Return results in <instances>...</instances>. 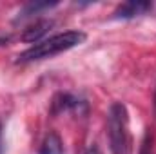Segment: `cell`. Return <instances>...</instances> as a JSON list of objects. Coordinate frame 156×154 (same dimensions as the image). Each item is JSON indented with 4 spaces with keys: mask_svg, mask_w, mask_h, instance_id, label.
<instances>
[{
    "mask_svg": "<svg viewBox=\"0 0 156 154\" xmlns=\"http://www.w3.org/2000/svg\"><path fill=\"white\" fill-rule=\"evenodd\" d=\"M151 9L149 2H142V0H133V2H125L115 11V16L118 18H133L138 15H144L145 11Z\"/></svg>",
    "mask_w": 156,
    "mask_h": 154,
    "instance_id": "cell-3",
    "label": "cell"
},
{
    "mask_svg": "<svg viewBox=\"0 0 156 154\" xmlns=\"http://www.w3.org/2000/svg\"><path fill=\"white\" fill-rule=\"evenodd\" d=\"M154 116H156V94H154Z\"/></svg>",
    "mask_w": 156,
    "mask_h": 154,
    "instance_id": "cell-11",
    "label": "cell"
},
{
    "mask_svg": "<svg viewBox=\"0 0 156 154\" xmlns=\"http://www.w3.org/2000/svg\"><path fill=\"white\" fill-rule=\"evenodd\" d=\"M83 42H85V33H82V31H66L62 35H55L51 38L33 45L31 49L24 51L18 56V62H33V60L49 58V56L64 53V51H67L71 47H76Z\"/></svg>",
    "mask_w": 156,
    "mask_h": 154,
    "instance_id": "cell-1",
    "label": "cell"
},
{
    "mask_svg": "<svg viewBox=\"0 0 156 154\" xmlns=\"http://www.w3.org/2000/svg\"><path fill=\"white\" fill-rule=\"evenodd\" d=\"M140 154H154L153 152V134H151L149 131L145 132V138H144V142H142Z\"/></svg>",
    "mask_w": 156,
    "mask_h": 154,
    "instance_id": "cell-7",
    "label": "cell"
},
{
    "mask_svg": "<svg viewBox=\"0 0 156 154\" xmlns=\"http://www.w3.org/2000/svg\"><path fill=\"white\" fill-rule=\"evenodd\" d=\"M40 154H64V147H62V140L58 138L56 132H49L42 143Z\"/></svg>",
    "mask_w": 156,
    "mask_h": 154,
    "instance_id": "cell-5",
    "label": "cell"
},
{
    "mask_svg": "<svg viewBox=\"0 0 156 154\" xmlns=\"http://www.w3.org/2000/svg\"><path fill=\"white\" fill-rule=\"evenodd\" d=\"M53 5H56V2H31L22 9V13H18V18L31 16V15L38 13L40 9H47V7H53Z\"/></svg>",
    "mask_w": 156,
    "mask_h": 154,
    "instance_id": "cell-6",
    "label": "cell"
},
{
    "mask_svg": "<svg viewBox=\"0 0 156 154\" xmlns=\"http://www.w3.org/2000/svg\"><path fill=\"white\" fill-rule=\"evenodd\" d=\"M53 27V22L51 20H37L35 24L27 26L22 33V40L24 42H37L40 37H44L49 29Z\"/></svg>",
    "mask_w": 156,
    "mask_h": 154,
    "instance_id": "cell-4",
    "label": "cell"
},
{
    "mask_svg": "<svg viewBox=\"0 0 156 154\" xmlns=\"http://www.w3.org/2000/svg\"><path fill=\"white\" fill-rule=\"evenodd\" d=\"M7 42H9V37H4V35L0 37V45H4V44H7Z\"/></svg>",
    "mask_w": 156,
    "mask_h": 154,
    "instance_id": "cell-10",
    "label": "cell"
},
{
    "mask_svg": "<svg viewBox=\"0 0 156 154\" xmlns=\"http://www.w3.org/2000/svg\"><path fill=\"white\" fill-rule=\"evenodd\" d=\"M0 154H4V136H2V123H0Z\"/></svg>",
    "mask_w": 156,
    "mask_h": 154,
    "instance_id": "cell-9",
    "label": "cell"
},
{
    "mask_svg": "<svg viewBox=\"0 0 156 154\" xmlns=\"http://www.w3.org/2000/svg\"><path fill=\"white\" fill-rule=\"evenodd\" d=\"M107 134L113 154H129L131 138H129V114L123 103L115 102L109 107L107 116Z\"/></svg>",
    "mask_w": 156,
    "mask_h": 154,
    "instance_id": "cell-2",
    "label": "cell"
},
{
    "mask_svg": "<svg viewBox=\"0 0 156 154\" xmlns=\"http://www.w3.org/2000/svg\"><path fill=\"white\" fill-rule=\"evenodd\" d=\"M85 154H102V152H100L98 145H96V143H93V145H91V147H89V149L85 151Z\"/></svg>",
    "mask_w": 156,
    "mask_h": 154,
    "instance_id": "cell-8",
    "label": "cell"
}]
</instances>
